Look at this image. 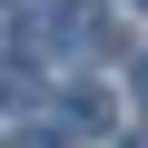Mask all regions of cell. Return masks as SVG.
Returning a JSON list of instances; mask_svg holds the SVG:
<instances>
[{"label": "cell", "instance_id": "obj_1", "mask_svg": "<svg viewBox=\"0 0 148 148\" xmlns=\"http://www.w3.org/2000/svg\"><path fill=\"white\" fill-rule=\"evenodd\" d=\"M30 40H40L49 59H109V49H119V20L89 10V0H49V10L30 20Z\"/></svg>", "mask_w": 148, "mask_h": 148}, {"label": "cell", "instance_id": "obj_2", "mask_svg": "<svg viewBox=\"0 0 148 148\" xmlns=\"http://www.w3.org/2000/svg\"><path fill=\"white\" fill-rule=\"evenodd\" d=\"M109 128H119L109 89H69V99H59V138H109Z\"/></svg>", "mask_w": 148, "mask_h": 148}, {"label": "cell", "instance_id": "obj_3", "mask_svg": "<svg viewBox=\"0 0 148 148\" xmlns=\"http://www.w3.org/2000/svg\"><path fill=\"white\" fill-rule=\"evenodd\" d=\"M10 148H69V138H59V128H20Z\"/></svg>", "mask_w": 148, "mask_h": 148}, {"label": "cell", "instance_id": "obj_4", "mask_svg": "<svg viewBox=\"0 0 148 148\" xmlns=\"http://www.w3.org/2000/svg\"><path fill=\"white\" fill-rule=\"evenodd\" d=\"M138 99H148V49H138Z\"/></svg>", "mask_w": 148, "mask_h": 148}, {"label": "cell", "instance_id": "obj_5", "mask_svg": "<svg viewBox=\"0 0 148 148\" xmlns=\"http://www.w3.org/2000/svg\"><path fill=\"white\" fill-rule=\"evenodd\" d=\"M119 148H148V128H128V138H119Z\"/></svg>", "mask_w": 148, "mask_h": 148}, {"label": "cell", "instance_id": "obj_6", "mask_svg": "<svg viewBox=\"0 0 148 148\" xmlns=\"http://www.w3.org/2000/svg\"><path fill=\"white\" fill-rule=\"evenodd\" d=\"M138 10H148V0H138Z\"/></svg>", "mask_w": 148, "mask_h": 148}]
</instances>
